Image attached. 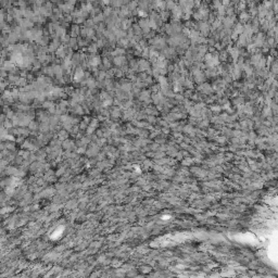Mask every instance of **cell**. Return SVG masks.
Segmentation results:
<instances>
[{
  "mask_svg": "<svg viewBox=\"0 0 278 278\" xmlns=\"http://www.w3.org/2000/svg\"><path fill=\"white\" fill-rule=\"evenodd\" d=\"M65 2H66V3H68V5H72V6H74L75 3H76V0H65Z\"/></svg>",
  "mask_w": 278,
  "mask_h": 278,
  "instance_id": "52a82bcc",
  "label": "cell"
},
{
  "mask_svg": "<svg viewBox=\"0 0 278 278\" xmlns=\"http://www.w3.org/2000/svg\"><path fill=\"white\" fill-rule=\"evenodd\" d=\"M111 13H112V9L109 8V7H107V8L104 9V11H103V15L104 16H109Z\"/></svg>",
  "mask_w": 278,
  "mask_h": 278,
  "instance_id": "277c9868",
  "label": "cell"
},
{
  "mask_svg": "<svg viewBox=\"0 0 278 278\" xmlns=\"http://www.w3.org/2000/svg\"><path fill=\"white\" fill-rule=\"evenodd\" d=\"M103 16H104V15H102V14H99V15L95 16V19H94V22H99V21H101V20L103 19Z\"/></svg>",
  "mask_w": 278,
  "mask_h": 278,
  "instance_id": "8992f818",
  "label": "cell"
},
{
  "mask_svg": "<svg viewBox=\"0 0 278 278\" xmlns=\"http://www.w3.org/2000/svg\"><path fill=\"white\" fill-rule=\"evenodd\" d=\"M58 0H51V2H57Z\"/></svg>",
  "mask_w": 278,
  "mask_h": 278,
  "instance_id": "9c48e42d",
  "label": "cell"
},
{
  "mask_svg": "<svg viewBox=\"0 0 278 278\" xmlns=\"http://www.w3.org/2000/svg\"><path fill=\"white\" fill-rule=\"evenodd\" d=\"M110 3V0H101V5L104 6V5H109Z\"/></svg>",
  "mask_w": 278,
  "mask_h": 278,
  "instance_id": "ba28073f",
  "label": "cell"
},
{
  "mask_svg": "<svg viewBox=\"0 0 278 278\" xmlns=\"http://www.w3.org/2000/svg\"><path fill=\"white\" fill-rule=\"evenodd\" d=\"M45 5V0H35V7H42Z\"/></svg>",
  "mask_w": 278,
  "mask_h": 278,
  "instance_id": "5b68a950",
  "label": "cell"
},
{
  "mask_svg": "<svg viewBox=\"0 0 278 278\" xmlns=\"http://www.w3.org/2000/svg\"><path fill=\"white\" fill-rule=\"evenodd\" d=\"M129 13H130V10L128 9V7H122V8H121L120 14L122 16H125L127 14H129Z\"/></svg>",
  "mask_w": 278,
  "mask_h": 278,
  "instance_id": "3957f363",
  "label": "cell"
},
{
  "mask_svg": "<svg viewBox=\"0 0 278 278\" xmlns=\"http://www.w3.org/2000/svg\"><path fill=\"white\" fill-rule=\"evenodd\" d=\"M139 7V1L137 0H130V2L128 3V9L132 11V10H135V9H138Z\"/></svg>",
  "mask_w": 278,
  "mask_h": 278,
  "instance_id": "6da1fadb",
  "label": "cell"
},
{
  "mask_svg": "<svg viewBox=\"0 0 278 278\" xmlns=\"http://www.w3.org/2000/svg\"><path fill=\"white\" fill-rule=\"evenodd\" d=\"M123 3V0H110V5L113 6L114 8H122Z\"/></svg>",
  "mask_w": 278,
  "mask_h": 278,
  "instance_id": "7a4b0ae2",
  "label": "cell"
}]
</instances>
